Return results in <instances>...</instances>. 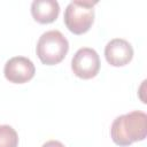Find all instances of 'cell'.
I'll use <instances>...</instances> for the list:
<instances>
[{"mask_svg":"<svg viewBox=\"0 0 147 147\" xmlns=\"http://www.w3.org/2000/svg\"><path fill=\"white\" fill-rule=\"evenodd\" d=\"M105 57L113 67H123L133 57V48L131 44L122 38L111 39L105 47Z\"/></svg>","mask_w":147,"mask_h":147,"instance_id":"cell-6","label":"cell"},{"mask_svg":"<svg viewBox=\"0 0 147 147\" xmlns=\"http://www.w3.org/2000/svg\"><path fill=\"white\" fill-rule=\"evenodd\" d=\"M36 68L33 62L25 56H14L9 59L3 68L7 80L14 84H23L33 78Z\"/></svg>","mask_w":147,"mask_h":147,"instance_id":"cell-5","label":"cell"},{"mask_svg":"<svg viewBox=\"0 0 147 147\" xmlns=\"http://www.w3.org/2000/svg\"><path fill=\"white\" fill-rule=\"evenodd\" d=\"M18 136L10 125H0V147H17Z\"/></svg>","mask_w":147,"mask_h":147,"instance_id":"cell-8","label":"cell"},{"mask_svg":"<svg viewBox=\"0 0 147 147\" xmlns=\"http://www.w3.org/2000/svg\"><path fill=\"white\" fill-rule=\"evenodd\" d=\"M98 1L74 0L64 10V24L74 34H83L90 30L94 21V6Z\"/></svg>","mask_w":147,"mask_h":147,"instance_id":"cell-3","label":"cell"},{"mask_svg":"<svg viewBox=\"0 0 147 147\" xmlns=\"http://www.w3.org/2000/svg\"><path fill=\"white\" fill-rule=\"evenodd\" d=\"M147 134V115L140 110H133L116 117L110 127L113 141L118 146H130L141 141Z\"/></svg>","mask_w":147,"mask_h":147,"instance_id":"cell-1","label":"cell"},{"mask_svg":"<svg viewBox=\"0 0 147 147\" xmlns=\"http://www.w3.org/2000/svg\"><path fill=\"white\" fill-rule=\"evenodd\" d=\"M69 51V42L67 38L59 30H49L44 32L37 42L36 52L46 65H54L60 63Z\"/></svg>","mask_w":147,"mask_h":147,"instance_id":"cell-2","label":"cell"},{"mask_svg":"<svg viewBox=\"0 0 147 147\" xmlns=\"http://www.w3.org/2000/svg\"><path fill=\"white\" fill-rule=\"evenodd\" d=\"M60 13L59 2L55 0H34L31 3L32 17L41 24L54 22Z\"/></svg>","mask_w":147,"mask_h":147,"instance_id":"cell-7","label":"cell"},{"mask_svg":"<svg viewBox=\"0 0 147 147\" xmlns=\"http://www.w3.org/2000/svg\"><path fill=\"white\" fill-rule=\"evenodd\" d=\"M71 69L77 77L82 79H91L99 74L100 57L93 48H79L71 60Z\"/></svg>","mask_w":147,"mask_h":147,"instance_id":"cell-4","label":"cell"},{"mask_svg":"<svg viewBox=\"0 0 147 147\" xmlns=\"http://www.w3.org/2000/svg\"><path fill=\"white\" fill-rule=\"evenodd\" d=\"M41 147H65V146L62 142L57 141V140H48Z\"/></svg>","mask_w":147,"mask_h":147,"instance_id":"cell-9","label":"cell"}]
</instances>
